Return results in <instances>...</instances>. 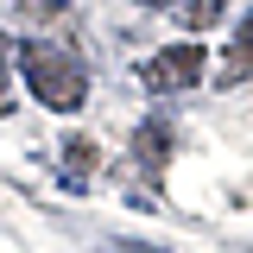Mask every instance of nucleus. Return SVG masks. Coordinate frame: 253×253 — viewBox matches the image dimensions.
Masks as SVG:
<instances>
[{"label":"nucleus","instance_id":"obj_1","mask_svg":"<svg viewBox=\"0 0 253 253\" xmlns=\"http://www.w3.org/2000/svg\"><path fill=\"white\" fill-rule=\"evenodd\" d=\"M19 70H26L32 95L44 108H57V114H76L89 101V63H83V51L70 38H26L19 44Z\"/></svg>","mask_w":253,"mask_h":253},{"label":"nucleus","instance_id":"obj_2","mask_svg":"<svg viewBox=\"0 0 253 253\" xmlns=\"http://www.w3.org/2000/svg\"><path fill=\"white\" fill-rule=\"evenodd\" d=\"M139 83L152 95L196 89V83H203V51H196V44H165V51H152V57L139 63Z\"/></svg>","mask_w":253,"mask_h":253},{"label":"nucleus","instance_id":"obj_3","mask_svg":"<svg viewBox=\"0 0 253 253\" xmlns=\"http://www.w3.org/2000/svg\"><path fill=\"white\" fill-rule=\"evenodd\" d=\"M221 89H241V83H253V13L241 19V32H234V44H228V57H221L215 70Z\"/></svg>","mask_w":253,"mask_h":253},{"label":"nucleus","instance_id":"obj_4","mask_svg":"<svg viewBox=\"0 0 253 253\" xmlns=\"http://www.w3.org/2000/svg\"><path fill=\"white\" fill-rule=\"evenodd\" d=\"M165 158H171V126L165 121H146L139 133H133V171H165Z\"/></svg>","mask_w":253,"mask_h":253},{"label":"nucleus","instance_id":"obj_5","mask_svg":"<svg viewBox=\"0 0 253 253\" xmlns=\"http://www.w3.org/2000/svg\"><path fill=\"white\" fill-rule=\"evenodd\" d=\"M89 171H95V139H83V133L63 139V184L83 190V184H89Z\"/></svg>","mask_w":253,"mask_h":253},{"label":"nucleus","instance_id":"obj_6","mask_svg":"<svg viewBox=\"0 0 253 253\" xmlns=\"http://www.w3.org/2000/svg\"><path fill=\"white\" fill-rule=\"evenodd\" d=\"M221 13H228V0H184V26L190 32H209Z\"/></svg>","mask_w":253,"mask_h":253},{"label":"nucleus","instance_id":"obj_7","mask_svg":"<svg viewBox=\"0 0 253 253\" xmlns=\"http://www.w3.org/2000/svg\"><path fill=\"white\" fill-rule=\"evenodd\" d=\"M0 114H13V38L0 32Z\"/></svg>","mask_w":253,"mask_h":253},{"label":"nucleus","instance_id":"obj_8","mask_svg":"<svg viewBox=\"0 0 253 253\" xmlns=\"http://www.w3.org/2000/svg\"><path fill=\"white\" fill-rule=\"evenodd\" d=\"M19 13H26V19H51V26H57L70 6H63V0H19Z\"/></svg>","mask_w":253,"mask_h":253},{"label":"nucleus","instance_id":"obj_9","mask_svg":"<svg viewBox=\"0 0 253 253\" xmlns=\"http://www.w3.org/2000/svg\"><path fill=\"white\" fill-rule=\"evenodd\" d=\"M108 253H158V247H139V241H114Z\"/></svg>","mask_w":253,"mask_h":253},{"label":"nucleus","instance_id":"obj_10","mask_svg":"<svg viewBox=\"0 0 253 253\" xmlns=\"http://www.w3.org/2000/svg\"><path fill=\"white\" fill-rule=\"evenodd\" d=\"M139 6H152V13H158V6H171V0H139Z\"/></svg>","mask_w":253,"mask_h":253}]
</instances>
